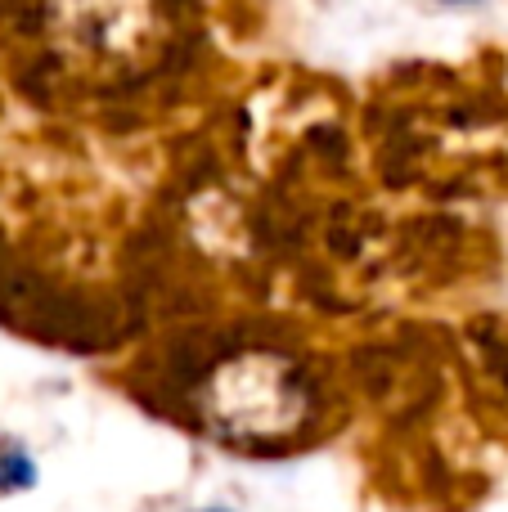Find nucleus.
Returning <instances> with one entry per match:
<instances>
[{
	"instance_id": "obj_1",
	"label": "nucleus",
	"mask_w": 508,
	"mask_h": 512,
	"mask_svg": "<svg viewBox=\"0 0 508 512\" xmlns=\"http://www.w3.org/2000/svg\"><path fill=\"white\" fill-rule=\"evenodd\" d=\"M41 32L68 72L99 86L131 81L162 54V0H45Z\"/></svg>"
},
{
	"instance_id": "obj_2",
	"label": "nucleus",
	"mask_w": 508,
	"mask_h": 512,
	"mask_svg": "<svg viewBox=\"0 0 508 512\" xmlns=\"http://www.w3.org/2000/svg\"><path fill=\"white\" fill-rule=\"evenodd\" d=\"M198 409L216 436L234 445H275L302 432L311 418V382L279 351H239L207 373Z\"/></svg>"
},
{
	"instance_id": "obj_3",
	"label": "nucleus",
	"mask_w": 508,
	"mask_h": 512,
	"mask_svg": "<svg viewBox=\"0 0 508 512\" xmlns=\"http://www.w3.org/2000/svg\"><path fill=\"white\" fill-rule=\"evenodd\" d=\"M32 486V459L18 445H0V490Z\"/></svg>"
}]
</instances>
